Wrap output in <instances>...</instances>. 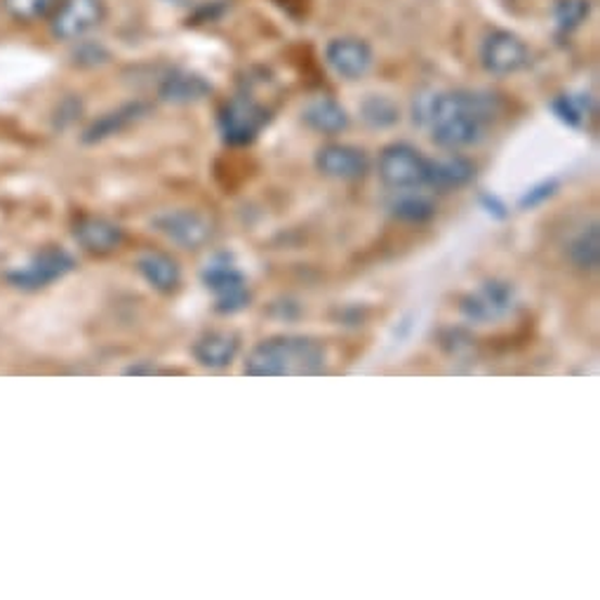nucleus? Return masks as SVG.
Returning a JSON list of instances; mask_svg holds the SVG:
<instances>
[{
    "label": "nucleus",
    "mask_w": 600,
    "mask_h": 600,
    "mask_svg": "<svg viewBox=\"0 0 600 600\" xmlns=\"http://www.w3.org/2000/svg\"><path fill=\"white\" fill-rule=\"evenodd\" d=\"M502 102L490 92H426L414 99L412 118L432 127L434 145L440 149L474 147L485 135V123L492 121Z\"/></svg>",
    "instance_id": "obj_1"
},
{
    "label": "nucleus",
    "mask_w": 600,
    "mask_h": 600,
    "mask_svg": "<svg viewBox=\"0 0 600 600\" xmlns=\"http://www.w3.org/2000/svg\"><path fill=\"white\" fill-rule=\"evenodd\" d=\"M327 363L325 347L318 339L304 335H280L257 345L246 361L250 377H290L321 375Z\"/></svg>",
    "instance_id": "obj_2"
},
{
    "label": "nucleus",
    "mask_w": 600,
    "mask_h": 600,
    "mask_svg": "<svg viewBox=\"0 0 600 600\" xmlns=\"http://www.w3.org/2000/svg\"><path fill=\"white\" fill-rule=\"evenodd\" d=\"M200 280L214 295V311L232 316V313H238L250 304L252 295L248 280L236 266L232 254L220 252L210 257L203 271H200Z\"/></svg>",
    "instance_id": "obj_3"
},
{
    "label": "nucleus",
    "mask_w": 600,
    "mask_h": 600,
    "mask_svg": "<svg viewBox=\"0 0 600 600\" xmlns=\"http://www.w3.org/2000/svg\"><path fill=\"white\" fill-rule=\"evenodd\" d=\"M268 111L250 97H234L220 111V133L226 145L248 147L268 125Z\"/></svg>",
    "instance_id": "obj_4"
},
{
    "label": "nucleus",
    "mask_w": 600,
    "mask_h": 600,
    "mask_svg": "<svg viewBox=\"0 0 600 600\" xmlns=\"http://www.w3.org/2000/svg\"><path fill=\"white\" fill-rule=\"evenodd\" d=\"M107 20L104 0H62L50 14V34L57 40H80Z\"/></svg>",
    "instance_id": "obj_5"
},
{
    "label": "nucleus",
    "mask_w": 600,
    "mask_h": 600,
    "mask_svg": "<svg viewBox=\"0 0 600 600\" xmlns=\"http://www.w3.org/2000/svg\"><path fill=\"white\" fill-rule=\"evenodd\" d=\"M426 159L410 145H391L379 153V177L389 189L410 191L426 187Z\"/></svg>",
    "instance_id": "obj_6"
},
{
    "label": "nucleus",
    "mask_w": 600,
    "mask_h": 600,
    "mask_svg": "<svg viewBox=\"0 0 600 600\" xmlns=\"http://www.w3.org/2000/svg\"><path fill=\"white\" fill-rule=\"evenodd\" d=\"M516 302H518L516 288H513L509 280L492 278V280H485L478 290L468 292L462 299L460 311L471 323H490L509 316V313L516 309Z\"/></svg>",
    "instance_id": "obj_7"
},
{
    "label": "nucleus",
    "mask_w": 600,
    "mask_h": 600,
    "mask_svg": "<svg viewBox=\"0 0 600 600\" xmlns=\"http://www.w3.org/2000/svg\"><path fill=\"white\" fill-rule=\"evenodd\" d=\"M480 62L492 76H511L530 64V50H527L521 36L499 28V32L485 36L480 46Z\"/></svg>",
    "instance_id": "obj_8"
},
{
    "label": "nucleus",
    "mask_w": 600,
    "mask_h": 600,
    "mask_svg": "<svg viewBox=\"0 0 600 600\" xmlns=\"http://www.w3.org/2000/svg\"><path fill=\"white\" fill-rule=\"evenodd\" d=\"M74 266H76L74 257H71L66 250L48 248L38 252L28 264L8 274V280L22 290H38L54 280L64 278L68 271H74Z\"/></svg>",
    "instance_id": "obj_9"
},
{
    "label": "nucleus",
    "mask_w": 600,
    "mask_h": 600,
    "mask_svg": "<svg viewBox=\"0 0 600 600\" xmlns=\"http://www.w3.org/2000/svg\"><path fill=\"white\" fill-rule=\"evenodd\" d=\"M153 228L184 250H196L212 236V224L193 210H165L155 214Z\"/></svg>",
    "instance_id": "obj_10"
},
{
    "label": "nucleus",
    "mask_w": 600,
    "mask_h": 600,
    "mask_svg": "<svg viewBox=\"0 0 600 600\" xmlns=\"http://www.w3.org/2000/svg\"><path fill=\"white\" fill-rule=\"evenodd\" d=\"M327 64L335 68V74L347 80L363 78L370 68H373L375 54L373 48L361 38H335L325 50Z\"/></svg>",
    "instance_id": "obj_11"
},
{
    "label": "nucleus",
    "mask_w": 600,
    "mask_h": 600,
    "mask_svg": "<svg viewBox=\"0 0 600 600\" xmlns=\"http://www.w3.org/2000/svg\"><path fill=\"white\" fill-rule=\"evenodd\" d=\"M316 167L325 177L353 182L365 177L370 161L367 153L351 145H327L316 153Z\"/></svg>",
    "instance_id": "obj_12"
},
{
    "label": "nucleus",
    "mask_w": 600,
    "mask_h": 600,
    "mask_svg": "<svg viewBox=\"0 0 600 600\" xmlns=\"http://www.w3.org/2000/svg\"><path fill=\"white\" fill-rule=\"evenodd\" d=\"M240 351V339L234 333H205L196 339L191 349L193 359L210 370H220L232 365Z\"/></svg>",
    "instance_id": "obj_13"
},
{
    "label": "nucleus",
    "mask_w": 600,
    "mask_h": 600,
    "mask_svg": "<svg viewBox=\"0 0 600 600\" xmlns=\"http://www.w3.org/2000/svg\"><path fill=\"white\" fill-rule=\"evenodd\" d=\"M74 236L88 252L109 254L123 242V228L104 217H83L74 228Z\"/></svg>",
    "instance_id": "obj_14"
},
{
    "label": "nucleus",
    "mask_w": 600,
    "mask_h": 600,
    "mask_svg": "<svg viewBox=\"0 0 600 600\" xmlns=\"http://www.w3.org/2000/svg\"><path fill=\"white\" fill-rule=\"evenodd\" d=\"M476 167L462 155H450V159H436L426 163V187L434 189H462L474 179Z\"/></svg>",
    "instance_id": "obj_15"
},
{
    "label": "nucleus",
    "mask_w": 600,
    "mask_h": 600,
    "mask_svg": "<svg viewBox=\"0 0 600 600\" xmlns=\"http://www.w3.org/2000/svg\"><path fill=\"white\" fill-rule=\"evenodd\" d=\"M212 85L200 76L191 74V71H175L167 78H163L159 95L167 104H193L200 99L210 97Z\"/></svg>",
    "instance_id": "obj_16"
},
{
    "label": "nucleus",
    "mask_w": 600,
    "mask_h": 600,
    "mask_svg": "<svg viewBox=\"0 0 600 600\" xmlns=\"http://www.w3.org/2000/svg\"><path fill=\"white\" fill-rule=\"evenodd\" d=\"M304 123L321 135H339L349 127V113L333 97H318L302 111Z\"/></svg>",
    "instance_id": "obj_17"
},
{
    "label": "nucleus",
    "mask_w": 600,
    "mask_h": 600,
    "mask_svg": "<svg viewBox=\"0 0 600 600\" xmlns=\"http://www.w3.org/2000/svg\"><path fill=\"white\" fill-rule=\"evenodd\" d=\"M147 111H149V107L141 104V102H133V104L113 109V111L104 113L102 118H97L88 127V130H85L83 141H85V145H97V141H104L113 135H118V133L125 130V127H130L139 118H145Z\"/></svg>",
    "instance_id": "obj_18"
},
{
    "label": "nucleus",
    "mask_w": 600,
    "mask_h": 600,
    "mask_svg": "<svg viewBox=\"0 0 600 600\" xmlns=\"http://www.w3.org/2000/svg\"><path fill=\"white\" fill-rule=\"evenodd\" d=\"M137 268L153 290L165 295L175 292L182 283L179 264L173 260V257H167L163 252H147L145 257H139Z\"/></svg>",
    "instance_id": "obj_19"
},
{
    "label": "nucleus",
    "mask_w": 600,
    "mask_h": 600,
    "mask_svg": "<svg viewBox=\"0 0 600 600\" xmlns=\"http://www.w3.org/2000/svg\"><path fill=\"white\" fill-rule=\"evenodd\" d=\"M570 260L577 268L584 271H596L600 264V228L598 222L584 226L582 234H577L570 242Z\"/></svg>",
    "instance_id": "obj_20"
},
{
    "label": "nucleus",
    "mask_w": 600,
    "mask_h": 600,
    "mask_svg": "<svg viewBox=\"0 0 600 600\" xmlns=\"http://www.w3.org/2000/svg\"><path fill=\"white\" fill-rule=\"evenodd\" d=\"M555 118L570 127H584L596 113V104L589 95H559L551 102Z\"/></svg>",
    "instance_id": "obj_21"
},
{
    "label": "nucleus",
    "mask_w": 600,
    "mask_h": 600,
    "mask_svg": "<svg viewBox=\"0 0 600 600\" xmlns=\"http://www.w3.org/2000/svg\"><path fill=\"white\" fill-rule=\"evenodd\" d=\"M361 118L375 130H387V127H393L400 121V109L391 97L370 95L361 104Z\"/></svg>",
    "instance_id": "obj_22"
},
{
    "label": "nucleus",
    "mask_w": 600,
    "mask_h": 600,
    "mask_svg": "<svg viewBox=\"0 0 600 600\" xmlns=\"http://www.w3.org/2000/svg\"><path fill=\"white\" fill-rule=\"evenodd\" d=\"M389 212L396 220L408 224H424L436 214V205L426 196L420 193H400L389 203Z\"/></svg>",
    "instance_id": "obj_23"
},
{
    "label": "nucleus",
    "mask_w": 600,
    "mask_h": 600,
    "mask_svg": "<svg viewBox=\"0 0 600 600\" xmlns=\"http://www.w3.org/2000/svg\"><path fill=\"white\" fill-rule=\"evenodd\" d=\"M62 0H3V8L14 22L34 24L40 20H50Z\"/></svg>",
    "instance_id": "obj_24"
},
{
    "label": "nucleus",
    "mask_w": 600,
    "mask_h": 600,
    "mask_svg": "<svg viewBox=\"0 0 600 600\" xmlns=\"http://www.w3.org/2000/svg\"><path fill=\"white\" fill-rule=\"evenodd\" d=\"M591 14V0H559L553 5V20L561 32H575Z\"/></svg>",
    "instance_id": "obj_25"
},
{
    "label": "nucleus",
    "mask_w": 600,
    "mask_h": 600,
    "mask_svg": "<svg viewBox=\"0 0 600 600\" xmlns=\"http://www.w3.org/2000/svg\"><path fill=\"white\" fill-rule=\"evenodd\" d=\"M559 189H561V182H559V179H545V182H539V184H535V187H530V189H527V191L521 196L518 205H521L523 210H535V208H539V205H545L549 198H553L555 193H559Z\"/></svg>",
    "instance_id": "obj_26"
},
{
    "label": "nucleus",
    "mask_w": 600,
    "mask_h": 600,
    "mask_svg": "<svg viewBox=\"0 0 600 600\" xmlns=\"http://www.w3.org/2000/svg\"><path fill=\"white\" fill-rule=\"evenodd\" d=\"M480 205H483L485 212L490 214V217H495V220H507L509 210H507V205H504L502 200H499L497 196H492V193H483V196H480Z\"/></svg>",
    "instance_id": "obj_27"
},
{
    "label": "nucleus",
    "mask_w": 600,
    "mask_h": 600,
    "mask_svg": "<svg viewBox=\"0 0 600 600\" xmlns=\"http://www.w3.org/2000/svg\"><path fill=\"white\" fill-rule=\"evenodd\" d=\"M167 3H175V5H187V3H191V0H167Z\"/></svg>",
    "instance_id": "obj_28"
}]
</instances>
